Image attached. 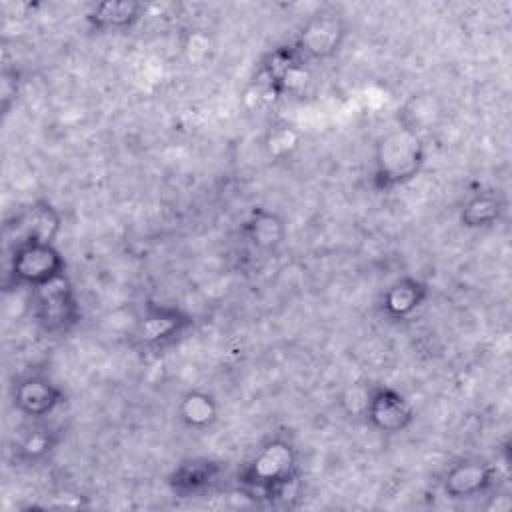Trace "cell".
Listing matches in <instances>:
<instances>
[{
  "instance_id": "1",
  "label": "cell",
  "mask_w": 512,
  "mask_h": 512,
  "mask_svg": "<svg viewBox=\"0 0 512 512\" xmlns=\"http://www.w3.org/2000/svg\"><path fill=\"white\" fill-rule=\"evenodd\" d=\"M298 454L284 438L266 440L238 472V484L260 498H284L298 482Z\"/></svg>"
},
{
  "instance_id": "2",
  "label": "cell",
  "mask_w": 512,
  "mask_h": 512,
  "mask_svg": "<svg viewBox=\"0 0 512 512\" xmlns=\"http://www.w3.org/2000/svg\"><path fill=\"white\" fill-rule=\"evenodd\" d=\"M426 150L422 136L406 126L390 130L376 146L374 186L378 190H394L404 186L422 170Z\"/></svg>"
},
{
  "instance_id": "3",
  "label": "cell",
  "mask_w": 512,
  "mask_h": 512,
  "mask_svg": "<svg viewBox=\"0 0 512 512\" xmlns=\"http://www.w3.org/2000/svg\"><path fill=\"white\" fill-rule=\"evenodd\" d=\"M32 314L44 332L56 336L80 322V304L66 272L32 288Z\"/></svg>"
},
{
  "instance_id": "4",
  "label": "cell",
  "mask_w": 512,
  "mask_h": 512,
  "mask_svg": "<svg viewBox=\"0 0 512 512\" xmlns=\"http://www.w3.org/2000/svg\"><path fill=\"white\" fill-rule=\"evenodd\" d=\"M60 222V212L48 200H36L6 222L4 240L10 250L26 244H54Z\"/></svg>"
},
{
  "instance_id": "5",
  "label": "cell",
  "mask_w": 512,
  "mask_h": 512,
  "mask_svg": "<svg viewBox=\"0 0 512 512\" xmlns=\"http://www.w3.org/2000/svg\"><path fill=\"white\" fill-rule=\"evenodd\" d=\"M346 38V24L334 10H320L312 14L294 38L296 50L308 60L318 62L332 58Z\"/></svg>"
},
{
  "instance_id": "6",
  "label": "cell",
  "mask_w": 512,
  "mask_h": 512,
  "mask_svg": "<svg viewBox=\"0 0 512 512\" xmlns=\"http://www.w3.org/2000/svg\"><path fill=\"white\" fill-rule=\"evenodd\" d=\"M64 258L54 244H26L12 250L8 276L14 284L36 288L64 274Z\"/></svg>"
},
{
  "instance_id": "7",
  "label": "cell",
  "mask_w": 512,
  "mask_h": 512,
  "mask_svg": "<svg viewBox=\"0 0 512 512\" xmlns=\"http://www.w3.org/2000/svg\"><path fill=\"white\" fill-rule=\"evenodd\" d=\"M308 60L296 50V46L290 44H282L272 48L264 60H262V76L266 78V84L270 88V92H274L276 96H284V94H292L300 88H304V84L310 78L308 72Z\"/></svg>"
},
{
  "instance_id": "8",
  "label": "cell",
  "mask_w": 512,
  "mask_h": 512,
  "mask_svg": "<svg viewBox=\"0 0 512 512\" xmlns=\"http://www.w3.org/2000/svg\"><path fill=\"white\" fill-rule=\"evenodd\" d=\"M364 416L374 430L384 434H396L412 424L414 408L398 390L380 386L368 394Z\"/></svg>"
},
{
  "instance_id": "9",
  "label": "cell",
  "mask_w": 512,
  "mask_h": 512,
  "mask_svg": "<svg viewBox=\"0 0 512 512\" xmlns=\"http://www.w3.org/2000/svg\"><path fill=\"white\" fill-rule=\"evenodd\" d=\"M190 326L192 318L184 310L176 306L148 302L144 306V316L138 326V338L148 348H160L176 340Z\"/></svg>"
},
{
  "instance_id": "10",
  "label": "cell",
  "mask_w": 512,
  "mask_h": 512,
  "mask_svg": "<svg viewBox=\"0 0 512 512\" xmlns=\"http://www.w3.org/2000/svg\"><path fill=\"white\" fill-rule=\"evenodd\" d=\"M12 402L20 414L40 420L64 404V392L44 376H26L14 386Z\"/></svg>"
},
{
  "instance_id": "11",
  "label": "cell",
  "mask_w": 512,
  "mask_h": 512,
  "mask_svg": "<svg viewBox=\"0 0 512 512\" xmlns=\"http://www.w3.org/2000/svg\"><path fill=\"white\" fill-rule=\"evenodd\" d=\"M496 482V468L484 460L468 458L448 468L444 476V492L450 498H470L484 494Z\"/></svg>"
},
{
  "instance_id": "12",
  "label": "cell",
  "mask_w": 512,
  "mask_h": 512,
  "mask_svg": "<svg viewBox=\"0 0 512 512\" xmlns=\"http://www.w3.org/2000/svg\"><path fill=\"white\" fill-rule=\"evenodd\" d=\"M222 476V464L212 458L182 460L168 476V486L178 496H196L212 488Z\"/></svg>"
},
{
  "instance_id": "13",
  "label": "cell",
  "mask_w": 512,
  "mask_h": 512,
  "mask_svg": "<svg viewBox=\"0 0 512 512\" xmlns=\"http://www.w3.org/2000/svg\"><path fill=\"white\" fill-rule=\"evenodd\" d=\"M428 296V286L412 276H404L390 284L380 300V308L388 318L402 320L414 314Z\"/></svg>"
},
{
  "instance_id": "14",
  "label": "cell",
  "mask_w": 512,
  "mask_h": 512,
  "mask_svg": "<svg viewBox=\"0 0 512 512\" xmlns=\"http://www.w3.org/2000/svg\"><path fill=\"white\" fill-rule=\"evenodd\" d=\"M146 6L132 0H114L96 4L88 14L86 22L98 32H118L132 28L144 14Z\"/></svg>"
},
{
  "instance_id": "15",
  "label": "cell",
  "mask_w": 512,
  "mask_h": 512,
  "mask_svg": "<svg viewBox=\"0 0 512 512\" xmlns=\"http://www.w3.org/2000/svg\"><path fill=\"white\" fill-rule=\"evenodd\" d=\"M242 232L254 246L262 250H272L282 242L286 228L278 214L266 208H254L250 218L244 222Z\"/></svg>"
},
{
  "instance_id": "16",
  "label": "cell",
  "mask_w": 512,
  "mask_h": 512,
  "mask_svg": "<svg viewBox=\"0 0 512 512\" xmlns=\"http://www.w3.org/2000/svg\"><path fill=\"white\" fill-rule=\"evenodd\" d=\"M504 212V202L494 192H476L468 198L460 212V222L466 228H490Z\"/></svg>"
},
{
  "instance_id": "17",
  "label": "cell",
  "mask_w": 512,
  "mask_h": 512,
  "mask_svg": "<svg viewBox=\"0 0 512 512\" xmlns=\"http://www.w3.org/2000/svg\"><path fill=\"white\" fill-rule=\"evenodd\" d=\"M178 416L188 428H208L218 418V406L216 400L208 392L190 390L182 396L178 404Z\"/></svg>"
},
{
  "instance_id": "18",
  "label": "cell",
  "mask_w": 512,
  "mask_h": 512,
  "mask_svg": "<svg viewBox=\"0 0 512 512\" xmlns=\"http://www.w3.org/2000/svg\"><path fill=\"white\" fill-rule=\"evenodd\" d=\"M58 438L54 436V430L48 426H28L26 430H22V434L16 438V456L20 460L26 462H34L44 458L54 446H56Z\"/></svg>"
},
{
  "instance_id": "19",
  "label": "cell",
  "mask_w": 512,
  "mask_h": 512,
  "mask_svg": "<svg viewBox=\"0 0 512 512\" xmlns=\"http://www.w3.org/2000/svg\"><path fill=\"white\" fill-rule=\"evenodd\" d=\"M298 144V138L296 134L292 132L290 126H278L270 132L268 136V146H270V152L276 154V156H282L288 152V148H294Z\"/></svg>"
},
{
  "instance_id": "20",
  "label": "cell",
  "mask_w": 512,
  "mask_h": 512,
  "mask_svg": "<svg viewBox=\"0 0 512 512\" xmlns=\"http://www.w3.org/2000/svg\"><path fill=\"white\" fill-rule=\"evenodd\" d=\"M20 92V72L16 68L4 66L2 70V110L8 114L10 102L18 98Z\"/></svg>"
}]
</instances>
